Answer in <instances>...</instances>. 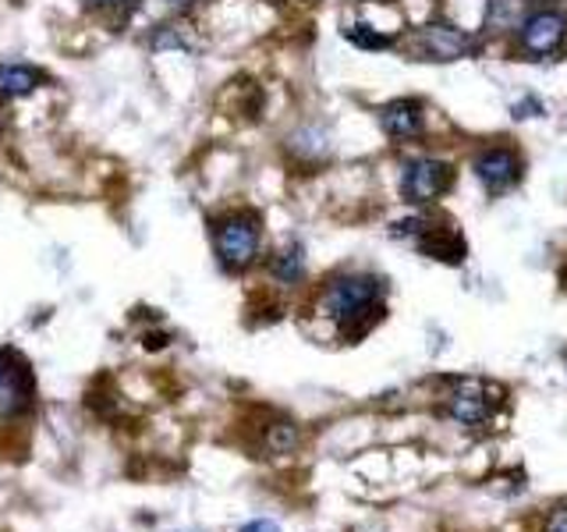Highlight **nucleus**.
Segmentation results:
<instances>
[{"label": "nucleus", "instance_id": "obj_6", "mask_svg": "<svg viewBox=\"0 0 567 532\" xmlns=\"http://www.w3.org/2000/svg\"><path fill=\"white\" fill-rule=\"evenodd\" d=\"M415 47H419L422 58H430V61H461V58L478 53L475 35L468 29H457L447 22H433V25L419 29Z\"/></svg>", "mask_w": 567, "mask_h": 532}, {"label": "nucleus", "instance_id": "obj_18", "mask_svg": "<svg viewBox=\"0 0 567 532\" xmlns=\"http://www.w3.org/2000/svg\"><path fill=\"white\" fill-rule=\"evenodd\" d=\"M238 532H280V525H277V522H270V519H252L248 525H241Z\"/></svg>", "mask_w": 567, "mask_h": 532}, {"label": "nucleus", "instance_id": "obj_15", "mask_svg": "<svg viewBox=\"0 0 567 532\" xmlns=\"http://www.w3.org/2000/svg\"><path fill=\"white\" fill-rule=\"evenodd\" d=\"M344 40H351L359 50H390V47H394V35H386V32L372 29V25H351V29H344Z\"/></svg>", "mask_w": 567, "mask_h": 532}, {"label": "nucleus", "instance_id": "obj_10", "mask_svg": "<svg viewBox=\"0 0 567 532\" xmlns=\"http://www.w3.org/2000/svg\"><path fill=\"white\" fill-rule=\"evenodd\" d=\"M270 274L277 284H298L301 277H306V248H301L298 242L284 245L280 253L270 259Z\"/></svg>", "mask_w": 567, "mask_h": 532}, {"label": "nucleus", "instance_id": "obj_8", "mask_svg": "<svg viewBox=\"0 0 567 532\" xmlns=\"http://www.w3.org/2000/svg\"><path fill=\"white\" fill-rule=\"evenodd\" d=\"M380 129L398 139V142H408V139H419L425 132V106L419 100H394L386 103L380 111Z\"/></svg>", "mask_w": 567, "mask_h": 532}, {"label": "nucleus", "instance_id": "obj_4", "mask_svg": "<svg viewBox=\"0 0 567 532\" xmlns=\"http://www.w3.org/2000/svg\"><path fill=\"white\" fill-rule=\"evenodd\" d=\"M567 40V14L560 8H536L518 25V50L528 58H549Z\"/></svg>", "mask_w": 567, "mask_h": 532}, {"label": "nucleus", "instance_id": "obj_17", "mask_svg": "<svg viewBox=\"0 0 567 532\" xmlns=\"http://www.w3.org/2000/svg\"><path fill=\"white\" fill-rule=\"evenodd\" d=\"M543 532H567V508H557L554 514H549Z\"/></svg>", "mask_w": 567, "mask_h": 532}, {"label": "nucleus", "instance_id": "obj_5", "mask_svg": "<svg viewBox=\"0 0 567 532\" xmlns=\"http://www.w3.org/2000/svg\"><path fill=\"white\" fill-rule=\"evenodd\" d=\"M472 171L489 195H504L522 182V156L511 146H486L475 153Z\"/></svg>", "mask_w": 567, "mask_h": 532}, {"label": "nucleus", "instance_id": "obj_13", "mask_svg": "<svg viewBox=\"0 0 567 532\" xmlns=\"http://www.w3.org/2000/svg\"><path fill=\"white\" fill-rule=\"evenodd\" d=\"M522 11H525V0H489V4H486L489 29H496V32L518 29V25H522V22H518Z\"/></svg>", "mask_w": 567, "mask_h": 532}, {"label": "nucleus", "instance_id": "obj_11", "mask_svg": "<svg viewBox=\"0 0 567 532\" xmlns=\"http://www.w3.org/2000/svg\"><path fill=\"white\" fill-rule=\"evenodd\" d=\"M419 245H422V253H430L436 259H447V263L465 259V242H461L454 231H436L433 224L425 227V235L419 238Z\"/></svg>", "mask_w": 567, "mask_h": 532}, {"label": "nucleus", "instance_id": "obj_2", "mask_svg": "<svg viewBox=\"0 0 567 532\" xmlns=\"http://www.w3.org/2000/svg\"><path fill=\"white\" fill-rule=\"evenodd\" d=\"M259 242V221L252 213H230V217L217 221V227H213V248H217L220 266L230 274H241L256 263Z\"/></svg>", "mask_w": 567, "mask_h": 532}, {"label": "nucleus", "instance_id": "obj_12", "mask_svg": "<svg viewBox=\"0 0 567 532\" xmlns=\"http://www.w3.org/2000/svg\"><path fill=\"white\" fill-rule=\"evenodd\" d=\"M40 82L43 75L29 64H0V96H25Z\"/></svg>", "mask_w": 567, "mask_h": 532}, {"label": "nucleus", "instance_id": "obj_20", "mask_svg": "<svg viewBox=\"0 0 567 532\" xmlns=\"http://www.w3.org/2000/svg\"><path fill=\"white\" fill-rule=\"evenodd\" d=\"M167 4H174V8H188L192 0H167Z\"/></svg>", "mask_w": 567, "mask_h": 532}, {"label": "nucleus", "instance_id": "obj_3", "mask_svg": "<svg viewBox=\"0 0 567 532\" xmlns=\"http://www.w3.org/2000/svg\"><path fill=\"white\" fill-rule=\"evenodd\" d=\"M451 185H454V167L447 164V160L415 156V160H408V164H404L401 195L412 206H430V203L443 200Z\"/></svg>", "mask_w": 567, "mask_h": 532}, {"label": "nucleus", "instance_id": "obj_7", "mask_svg": "<svg viewBox=\"0 0 567 532\" xmlns=\"http://www.w3.org/2000/svg\"><path fill=\"white\" fill-rule=\"evenodd\" d=\"M493 412L489 387L483 380H461L447 395V416L461 426H483Z\"/></svg>", "mask_w": 567, "mask_h": 532}, {"label": "nucleus", "instance_id": "obj_9", "mask_svg": "<svg viewBox=\"0 0 567 532\" xmlns=\"http://www.w3.org/2000/svg\"><path fill=\"white\" fill-rule=\"evenodd\" d=\"M25 405H29L25 372L0 355V419H14L18 412H25Z\"/></svg>", "mask_w": 567, "mask_h": 532}, {"label": "nucleus", "instance_id": "obj_14", "mask_svg": "<svg viewBox=\"0 0 567 532\" xmlns=\"http://www.w3.org/2000/svg\"><path fill=\"white\" fill-rule=\"evenodd\" d=\"M266 451L270 454H291L298 443H301V433L295 422H274L270 430H266Z\"/></svg>", "mask_w": 567, "mask_h": 532}, {"label": "nucleus", "instance_id": "obj_16", "mask_svg": "<svg viewBox=\"0 0 567 532\" xmlns=\"http://www.w3.org/2000/svg\"><path fill=\"white\" fill-rule=\"evenodd\" d=\"M511 114H514V117H539V114H543V103H539L536 96H528V100H522V103H514V106H511Z\"/></svg>", "mask_w": 567, "mask_h": 532}, {"label": "nucleus", "instance_id": "obj_1", "mask_svg": "<svg viewBox=\"0 0 567 532\" xmlns=\"http://www.w3.org/2000/svg\"><path fill=\"white\" fill-rule=\"evenodd\" d=\"M383 280L372 274H344L327 284L323 313L344 334H365L383 313Z\"/></svg>", "mask_w": 567, "mask_h": 532}, {"label": "nucleus", "instance_id": "obj_19", "mask_svg": "<svg viewBox=\"0 0 567 532\" xmlns=\"http://www.w3.org/2000/svg\"><path fill=\"white\" fill-rule=\"evenodd\" d=\"M85 4H93V8H106V4H117V0H85Z\"/></svg>", "mask_w": 567, "mask_h": 532}]
</instances>
